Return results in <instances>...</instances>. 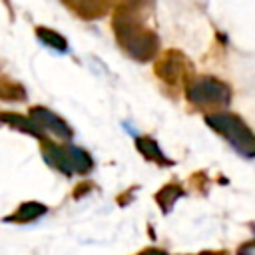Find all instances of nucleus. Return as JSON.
<instances>
[{
    "mask_svg": "<svg viewBox=\"0 0 255 255\" xmlns=\"http://www.w3.org/2000/svg\"><path fill=\"white\" fill-rule=\"evenodd\" d=\"M112 28H114V34H116V40L120 42V46L133 60L147 62L157 54L159 38L155 36V32H151L143 26L139 12L116 8Z\"/></svg>",
    "mask_w": 255,
    "mask_h": 255,
    "instance_id": "1",
    "label": "nucleus"
},
{
    "mask_svg": "<svg viewBox=\"0 0 255 255\" xmlns=\"http://www.w3.org/2000/svg\"><path fill=\"white\" fill-rule=\"evenodd\" d=\"M205 124L217 133H221L235 147V151H239L245 157H255V133L239 116L225 112L209 114L205 116Z\"/></svg>",
    "mask_w": 255,
    "mask_h": 255,
    "instance_id": "2",
    "label": "nucleus"
},
{
    "mask_svg": "<svg viewBox=\"0 0 255 255\" xmlns=\"http://www.w3.org/2000/svg\"><path fill=\"white\" fill-rule=\"evenodd\" d=\"M185 96L191 104H197V106H225L231 100V90L227 84L215 78L203 76L193 80L187 86Z\"/></svg>",
    "mask_w": 255,
    "mask_h": 255,
    "instance_id": "3",
    "label": "nucleus"
},
{
    "mask_svg": "<svg viewBox=\"0 0 255 255\" xmlns=\"http://www.w3.org/2000/svg\"><path fill=\"white\" fill-rule=\"evenodd\" d=\"M28 116H30L44 131H50V133H54L56 137L70 139L72 133H74L72 128H70L58 114H54L52 110H48V108H44V106H34V108H30Z\"/></svg>",
    "mask_w": 255,
    "mask_h": 255,
    "instance_id": "4",
    "label": "nucleus"
},
{
    "mask_svg": "<svg viewBox=\"0 0 255 255\" xmlns=\"http://www.w3.org/2000/svg\"><path fill=\"white\" fill-rule=\"evenodd\" d=\"M185 70H187L185 68V60H183V56L179 52H167L155 66V74L171 88H175V86H179L183 82V78L187 74Z\"/></svg>",
    "mask_w": 255,
    "mask_h": 255,
    "instance_id": "5",
    "label": "nucleus"
},
{
    "mask_svg": "<svg viewBox=\"0 0 255 255\" xmlns=\"http://www.w3.org/2000/svg\"><path fill=\"white\" fill-rule=\"evenodd\" d=\"M42 157L46 159V163L54 169H58L64 175H72V163H70V155H68V147L60 145L56 141L50 139H42Z\"/></svg>",
    "mask_w": 255,
    "mask_h": 255,
    "instance_id": "6",
    "label": "nucleus"
},
{
    "mask_svg": "<svg viewBox=\"0 0 255 255\" xmlns=\"http://www.w3.org/2000/svg\"><path fill=\"white\" fill-rule=\"evenodd\" d=\"M74 14L84 20H96L110 12L114 0H62Z\"/></svg>",
    "mask_w": 255,
    "mask_h": 255,
    "instance_id": "7",
    "label": "nucleus"
},
{
    "mask_svg": "<svg viewBox=\"0 0 255 255\" xmlns=\"http://www.w3.org/2000/svg\"><path fill=\"white\" fill-rule=\"evenodd\" d=\"M0 124L12 128V129H18L26 135H32L36 139H44V129L30 118V116H22V114H16V112H0Z\"/></svg>",
    "mask_w": 255,
    "mask_h": 255,
    "instance_id": "8",
    "label": "nucleus"
},
{
    "mask_svg": "<svg viewBox=\"0 0 255 255\" xmlns=\"http://www.w3.org/2000/svg\"><path fill=\"white\" fill-rule=\"evenodd\" d=\"M46 213H48V207L44 203H40V201H24V203L18 205V209L12 215L4 217V221L6 223H30V221H34V219H38V217H42Z\"/></svg>",
    "mask_w": 255,
    "mask_h": 255,
    "instance_id": "9",
    "label": "nucleus"
},
{
    "mask_svg": "<svg viewBox=\"0 0 255 255\" xmlns=\"http://www.w3.org/2000/svg\"><path fill=\"white\" fill-rule=\"evenodd\" d=\"M66 147H68V155H70V163H72L74 173H88V171H92L94 159H92V155L86 149L76 147V145H66Z\"/></svg>",
    "mask_w": 255,
    "mask_h": 255,
    "instance_id": "10",
    "label": "nucleus"
},
{
    "mask_svg": "<svg viewBox=\"0 0 255 255\" xmlns=\"http://www.w3.org/2000/svg\"><path fill=\"white\" fill-rule=\"evenodd\" d=\"M135 145H137L139 153H141L145 159H151V161H157V163H169V159L163 155V151H161V147L157 145L155 139L143 135V137H137V139H135Z\"/></svg>",
    "mask_w": 255,
    "mask_h": 255,
    "instance_id": "11",
    "label": "nucleus"
},
{
    "mask_svg": "<svg viewBox=\"0 0 255 255\" xmlns=\"http://www.w3.org/2000/svg\"><path fill=\"white\" fill-rule=\"evenodd\" d=\"M34 32H36L38 40H40L42 44L50 46L52 50H56V52H66V50H68V42H66V38H64L62 34H58L56 30L46 28V26H36Z\"/></svg>",
    "mask_w": 255,
    "mask_h": 255,
    "instance_id": "12",
    "label": "nucleus"
},
{
    "mask_svg": "<svg viewBox=\"0 0 255 255\" xmlns=\"http://www.w3.org/2000/svg\"><path fill=\"white\" fill-rule=\"evenodd\" d=\"M0 100L4 102H22L26 100V90L22 84L0 76Z\"/></svg>",
    "mask_w": 255,
    "mask_h": 255,
    "instance_id": "13",
    "label": "nucleus"
},
{
    "mask_svg": "<svg viewBox=\"0 0 255 255\" xmlns=\"http://www.w3.org/2000/svg\"><path fill=\"white\" fill-rule=\"evenodd\" d=\"M181 187L179 185H175V183H169V185H165L159 193H157V203L163 207V211H169L171 209V205L177 201V197H181Z\"/></svg>",
    "mask_w": 255,
    "mask_h": 255,
    "instance_id": "14",
    "label": "nucleus"
},
{
    "mask_svg": "<svg viewBox=\"0 0 255 255\" xmlns=\"http://www.w3.org/2000/svg\"><path fill=\"white\" fill-rule=\"evenodd\" d=\"M139 255H167L165 251H159V249H145V251H141Z\"/></svg>",
    "mask_w": 255,
    "mask_h": 255,
    "instance_id": "15",
    "label": "nucleus"
}]
</instances>
